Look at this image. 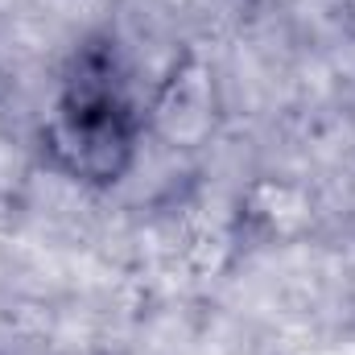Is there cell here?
Instances as JSON below:
<instances>
[{"label":"cell","mask_w":355,"mask_h":355,"mask_svg":"<svg viewBox=\"0 0 355 355\" xmlns=\"http://www.w3.org/2000/svg\"><path fill=\"white\" fill-rule=\"evenodd\" d=\"M141 132L145 116L120 83L116 58L107 50H83L50 124L42 128L50 166L87 186H116L137 162Z\"/></svg>","instance_id":"obj_1"}]
</instances>
